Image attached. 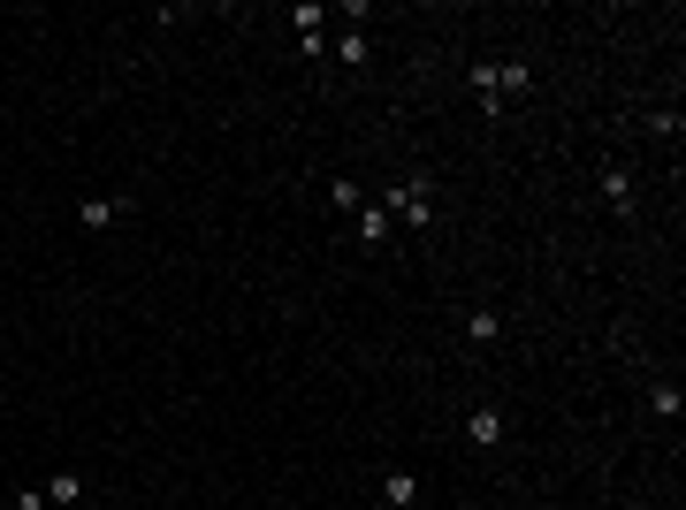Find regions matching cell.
Returning <instances> with one entry per match:
<instances>
[{"label":"cell","instance_id":"6da1fadb","mask_svg":"<svg viewBox=\"0 0 686 510\" xmlns=\"http://www.w3.org/2000/svg\"><path fill=\"white\" fill-rule=\"evenodd\" d=\"M466 85H473V100H481L488 115H504V107H519V100L534 92V69H526V62H473Z\"/></svg>","mask_w":686,"mask_h":510},{"label":"cell","instance_id":"7a4b0ae2","mask_svg":"<svg viewBox=\"0 0 686 510\" xmlns=\"http://www.w3.org/2000/svg\"><path fill=\"white\" fill-rule=\"evenodd\" d=\"M382 214H390L397 229H420V237H428V229H435V183H428L420 168H412V176H397V183L382 191Z\"/></svg>","mask_w":686,"mask_h":510},{"label":"cell","instance_id":"3957f363","mask_svg":"<svg viewBox=\"0 0 686 510\" xmlns=\"http://www.w3.org/2000/svg\"><path fill=\"white\" fill-rule=\"evenodd\" d=\"M602 199H610L618 221H633V214H640V176H633L625 161H602Z\"/></svg>","mask_w":686,"mask_h":510},{"label":"cell","instance_id":"277c9868","mask_svg":"<svg viewBox=\"0 0 686 510\" xmlns=\"http://www.w3.org/2000/svg\"><path fill=\"white\" fill-rule=\"evenodd\" d=\"M352 237H359L367 252H390V244H397V221L382 214V199H367V206L352 214Z\"/></svg>","mask_w":686,"mask_h":510},{"label":"cell","instance_id":"5b68a950","mask_svg":"<svg viewBox=\"0 0 686 510\" xmlns=\"http://www.w3.org/2000/svg\"><path fill=\"white\" fill-rule=\"evenodd\" d=\"M466 442H473V449H504V442H511V419H504L496 404H473V411H466Z\"/></svg>","mask_w":686,"mask_h":510},{"label":"cell","instance_id":"8992f818","mask_svg":"<svg viewBox=\"0 0 686 510\" xmlns=\"http://www.w3.org/2000/svg\"><path fill=\"white\" fill-rule=\"evenodd\" d=\"M115 221H130V199H115V191L77 199V229H115Z\"/></svg>","mask_w":686,"mask_h":510},{"label":"cell","instance_id":"52a82bcc","mask_svg":"<svg viewBox=\"0 0 686 510\" xmlns=\"http://www.w3.org/2000/svg\"><path fill=\"white\" fill-rule=\"evenodd\" d=\"M458 335H466V343H473V350H496V343H504V320H496V313H488V305H473V313H466V320H458Z\"/></svg>","mask_w":686,"mask_h":510},{"label":"cell","instance_id":"ba28073f","mask_svg":"<svg viewBox=\"0 0 686 510\" xmlns=\"http://www.w3.org/2000/svg\"><path fill=\"white\" fill-rule=\"evenodd\" d=\"M382 502H390V510H412V502H420V472L390 464V472H382Z\"/></svg>","mask_w":686,"mask_h":510},{"label":"cell","instance_id":"9c48e42d","mask_svg":"<svg viewBox=\"0 0 686 510\" xmlns=\"http://www.w3.org/2000/svg\"><path fill=\"white\" fill-rule=\"evenodd\" d=\"M328 47H335V62H343V69H367V54H374V47H367V31H359V24H343V31H335V39H328Z\"/></svg>","mask_w":686,"mask_h":510},{"label":"cell","instance_id":"30bf717a","mask_svg":"<svg viewBox=\"0 0 686 510\" xmlns=\"http://www.w3.org/2000/svg\"><path fill=\"white\" fill-rule=\"evenodd\" d=\"M328 16H335V9H320V0H297V9H290L297 39H328Z\"/></svg>","mask_w":686,"mask_h":510},{"label":"cell","instance_id":"8fae6325","mask_svg":"<svg viewBox=\"0 0 686 510\" xmlns=\"http://www.w3.org/2000/svg\"><path fill=\"white\" fill-rule=\"evenodd\" d=\"M648 411L678 426V411H686V396H678V381H648Z\"/></svg>","mask_w":686,"mask_h":510},{"label":"cell","instance_id":"7c38bea8","mask_svg":"<svg viewBox=\"0 0 686 510\" xmlns=\"http://www.w3.org/2000/svg\"><path fill=\"white\" fill-rule=\"evenodd\" d=\"M69 502H85V472H54L47 480V510H69Z\"/></svg>","mask_w":686,"mask_h":510},{"label":"cell","instance_id":"4fadbf2b","mask_svg":"<svg viewBox=\"0 0 686 510\" xmlns=\"http://www.w3.org/2000/svg\"><path fill=\"white\" fill-rule=\"evenodd\" d=\"M328 206H335V214H359V206H367V191H359L352 176H328Z\"/></svg>","mask_w":686,"mask_h":510},{"label":"cell","instance_id":"5bb4252c","mask_svg":"<svg viewBox=\"0 0 686 510\" xmlns=\"http://www.w3.org/2000/svg\"><path fill=\"white\" fill-rule=\"evenodd\" d=\"M9 510H47V487H24V495H16Z\"/></svg>","mask_w":686,"mask_h":510}]
</instances>
